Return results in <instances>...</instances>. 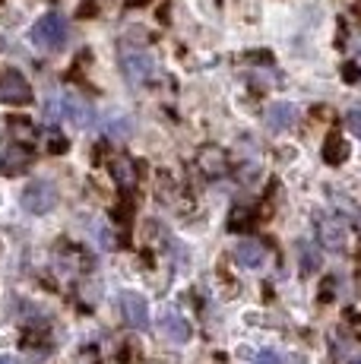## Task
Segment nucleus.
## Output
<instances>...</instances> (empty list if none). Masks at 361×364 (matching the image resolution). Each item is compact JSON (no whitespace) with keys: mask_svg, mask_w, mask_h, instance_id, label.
Segmentation results:
<instances>
[{"mask_svg":"<svg viewBox=\"0 0 361 364\" xmlns=\"http://www.w3.org/2000/svg\"><path fill=\"white\" fill-rule=\"evenodd\" d=\"M343 80L345 82H358L361 80V67L358 64H345L343 67Z\"/></svg>","mask_w":361,"mask_h":364,"instance_id":"aec40b11","label":"nucleus"},{"mask_svg":"<svg viewBox=\"0 0 361 364\" xmlns=\"http://www.w3.org/2000/svg\"><path fill=\"white\" fill-rule=\"evenodd\" d=\"M0 102L4 105H29L32 86L19 70H0Z\"/></svg>","mask_w":361,"mask_h":364,"instance_id":"7ed1b4c3","label":"nucleus"},{"mask_svg":"<svg viewBox=\"0 0 361 364\" xmlns=\"http://www.w3.org/2000/svg\"><path fill=\"white\" fill-rule=\"evenodd\" d=\"M130 130H134V127H130L127 117H121V121H111V124H108V136H117V139L130 136Z\"/></svg>","mask_w":361,"mask_h":364,"instance_id":"f3484780","label":"nucleus"},{"mask_svg":"<svg viewBox=\"0 0 361 364\" xmlns=\"http://www.w3.org/2000/svg\"><path fill=\"white\" fill-rule=\"evenodd\" d=\"M10 133H13V136H19L23 143H32V139H36V127H32L29 121H23V117H13V121H10Z\"/></svg>","mask_w":361,"mask_h":364,"instance_id":"dca6fc26","label":"nucleus"},{"mask_svg":"<svg viewBox=\"0 0 361 364\" xmlns=\"http://www.w3.org/2000/svg\"><path fill=\"white\" fill-rule=\"evenodd\" d=\"M345 127L355 133V136H361V111H349L345 114Z\"/></svg>","mask_w":361,"mask_h":364,"instance_id":"6ab92c4d","label":"nucleus"},{"mask_svg":"<svg viewBox=\"0 0 361 364\" xmlns=\"http://www.w3.org/2000/svg\"><path fill=\"white\" fill-rule=\"evenodd\" d=\"M64 114L70 117L76 127H89L92 124V105L82 92H67L64 95Z\"/></svg>","mask_w":361,"mask_h":364,"instance_id":"423d86ee","label":"nucleus"},{"mask_svg":"<svg viewBox=\"0 0 361 364\" xmlns=\"http://www.w3.org/2000/svg\"><path fill=\"white\" fill-rule=\"evenodd\" d=\"M111 174H114L117 187H124V191H134V187H136V178H140L136 165L130 162L127 156H117L114 162H111Z\"/></svg>","mask_w":361,"mask_h":364,"instance_id":"9d476101","label":"nucleus"},{"mask_svg":"<svg viewBox=\"0 0 361 364\" xmlns=\"http://www.w3.org/2000/svg\"><path fill=\"white\" fill-rule=\"evenodd\" d=\"M48 149H51L54 156H60V152H67V139L58 136V133H51V143H48Z\"/></svg>","mask_w":361,"mask_h":364,"instance_id":"412c9836","label":"nucleus"},{"mask_svg":"<svg viewBox=\"0 0 361 364\" xmlns=\"http://www.w3.org/2000/svg\"><path fill=\"white\" fill-rule=\"evenodd\" d=\"M121 314L130 326H146L149 323V307L140 291H124L121 295Z\"/></svg>","mask_w":361,"mask_h":364,"instance_id":"20e7f679","label":"nucleus"},{"mask_svg":"<svg viewBox=\"0 0 361 364\" xmlns=\"http://www.w3.org/2000/svg\"><path fill=\"white\" fill-rule=\"evenodd\" d=\"M197 165L206 178H222V174L228 171V156L219 149V146H206V149L197 156Z\"/></svg>","mask_w":361,"mask_h":364,"instance_id":"0eeeda50","label":"nucleus"},{"mask_svg":"<svg viewBox=\"0 0 361 364\" xmlns=\"http://www.w3.org/2000/svg\"><path fill=\"white\" fill-rule=\"evenodd\" d=\"M0 364H19V361L13 358V355H0Z\"/></svg>","mask_w":361,"mask_h":364,"instance_id":"5701e85b","label":"nucleus"},{"mask_svg":"<svg viewBox=\"0 0 361 364\" xmlns=\"http://www.w3.org/2000/svg\"><path fill=\"white\" fill-rule=\"evenodd\" d=\"M298 260H301V272H317L320 269V250H314L311 241L298 244Z\"/></svg>","mask_w":361,"mask_h":364,"instance_id":"2eb2a0df","label":"nucleus"},{"mask_svg":"<svg viewBox=\"0 0 361 364\" xmlns=\"http://www.w3.org/2000/svg\"><path fill=\"white\" fill-rule=\"evenodd\" d=\"M124 73H127L130 82H136V86H140L143 80H149L152 60L143 58V54H127V58H124Z\"/></svg>","mask_w":361,"mask_h":364,"instance_id":"f8f14e48","label":"nucleus"},{"mask_svg":"<svg viewBox=\"0 0 361 364\" xmlns=\"http://www.w3.org/2000/svg\"><path fill=\"white\" fill-rule=\"evenodd\" d=\"M257 364H282V358H279L276 352H269V348H266V352L257 355Z\"/></svg>","mask_w":361,"mask_h":364,"instance_id":"4be33fe9","label":"nucleus"},{"mask_svg":"<svg viewBox=\"0 0 361 364\" xmlns=\"http://www.w3.org/2000/svg\"><path fill=\"white\" fill-rule=\"evenodd\" d=\"M32 41H36L38 48H45V51H58V48H64V41H67L64 16H58V13H45V16L32 26Z\"/></svg>","mask_w":361,"mask_h":364,"instance_id":"f257e3e1","label":"nucleus"},{"mask_svg":"<svg viewBox=\"0 0 361 364\" xmlns=\"http://www.w3.org/2000/svg\"><path fill=\"white\" fill-rule=\"evenodd\" d=\"M295 117H298V111H295V105H289V102H273L266 108V124H269V130H276V133L289 130L291 124H295Z\"/></svg>","mask_w":361,"mask_h":364,"instance_id":"1a4fd4ad","label":"nucleus"},{"mask_svg":"<svg viewBox=\"0 0 361 364\" xmlns=\"http://www.w3.org/2000/svg\"><path fill=\"white\" fill-rule=\"evenodd\" d=\"M320 244L330 250H343L349 244V232H345V222L339 219H323L320 222Z\"/></svg>","mask_w":361,"mask_h":364,"instance_id":"6e6552de","label":"nucleus"},{"mask_svg":"<svg viewBox=\"0 0 361 364\" xmlns=\"http://www.w3.org/2000/svg\"><path fill=\"white\" fill-rule=\"evenodd\" d=\"M95 237H99V247H102V250H114V247H117L114 235H111L105 225H99V228H95Z\"/></svg>","mask_w":361,"mask_h":364,"instance_id":"a211bd4d","label":"nucleus"},{"mask_svg":"<svg viewBox=\"0 0 361 364\" xmlns=\"http://www.w3.org/2000/svg\"><path fill=\"white\" fill-rule=\"evenodd\" d=\"M19 203H23L26 213L45 215L58 206V191H54V184H48V181H32V184L19 193Z\"/></svg>","mask_w":361,"mask_h":364,"instance_id":"f03ea898","label":"nucleus"},{"mask_svg":"<svg viewBox=\"0 0 361 364\" xmlns=\"http://www.w3.org/2000/svg\"><path fill=\"white\" fill-rule=\"evenodd\" d=\"M358 364H361V361H358Z\"/></svg>","mask_w":361,"mask_h":364,"instance_id":"b1692460","label":"nucleus"},{"mask_svg":"<svg viewBox=\"0 0 361 364\" xmlns=\"http://www.w3.org/2000/svg\"><path fill=\"white\" fill-rule=\"evenodd\" d=\"M162 333L168 336L171 342H178V346H180V342L190 339V323H187L180 314H165V317H162Z\"/></svg>","mask_w":361,"mask_h":364,"instance_id":"ddd939ff","label":"nucleus"},{"mask_svg":"<svg viewBox=\"0 0 361 364\" xmlns=\"http://www.w3.org/2000/svg\"><path fill=\"white\" fill-rule=\"evenodd\" d=\"M29 165H32V152H29V146H10V149L0 156V171L6 174V178H16V174H23V171H29Z\"/></svg>","mask_w":361,"mask_h":364,"instance_id":"39448f33","label":"nucleus"},{"mask_svg":"<svg viewBox=\"0 0 361 364\" xmlns=\"http://www.w3.org/2000/svg\"><path fill=\"white\" fill-rule=\"evenodd\" d=\"M235 257H238V263H244V266H260L266 260V250H263L260 241L244 237V241H238V247H235Z\"/></svg>","mask_w":361,"mask_h":364,"instance_id":"9b49d317","label":"nucleus"},{"mask_svg":"<svg viewBox=\"0 0 361 364\" xmlns=\"http://www.w3.org/2000/svg\"><path fill=\"white\" fill-rule=\"evenodd\" d=\"M345 159H349V146L343 143V136L339 133H330L323 143V162L326 165H343Z\"/></svg>","mask_w":361,"mask_h":364,"instance_id":"4468645a","label":"nucleus"}]
</instances>
